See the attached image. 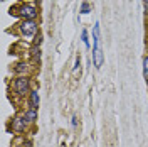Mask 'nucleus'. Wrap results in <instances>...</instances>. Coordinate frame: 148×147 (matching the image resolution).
Returning <instances> with one entry per match:
<instances>
[{"label":"nucleus","instance_id":"8","mask_svg":"<svg viewBox=\"0 0 148 147\" xmlns=\"http://www.w3.org/2000/svg\"><path fill=\"white\" fill-rule=\"evenodd\" d=\"M30 54H32V58H34V61L40 59V46H34L32 51H30Z\"/></svg>","mask_w":148,"mask_h":147},{"label":"nucleus","instance_id":"6","mask_svg":"<svg viewBox=\"0 0 148 147\" xmlns=\"http://www.w3.org/2000/svg\"><path fill=\"white\" fill-rule=\"evenodd\" d=\"M24 119L27 120V122H34V120L37 119V110H34V108L27 110L25 112V115H24Z\"/></svg>","mask_w":148,"mask_h":147},{"label":"nucleus","instance_id":"13","mask_svg":"<svg viewBox=\"0 0 148 147\" xmlns=\"http://www.w3.org/2000/svg\"><path fill=\"white\" fill-rule=\"evenodd\" d=\"M143 7H145V14L148 15V0H143Z\"/></svg>","mask_w":148,"mask_h":147},{"label":"nucleus","instance_id":"1","mask_svg":"<svg viewBox=\"0 0 148 147\" xmlns=\"http://www.w3.org/2000/svg\"><path fill=\"white\" fill-rule=\"evenodd\" d=\"M92 63L94 66L99 69L103 66V61H104V54H103V49H101V34H99V22L94 24L92 27Z\"/></svg>","mask_w":148,"mask_h":147},{"label":"nucleus","instance_id":"9","mask_svg":"<svg viewBox=\"0 0 148 147\" xmlns=\"http://www.w3.org/2000/svg\"><path fill=\"white\" fill-rule=\"evenodd\" d=\"M81 39H83L84 46L89 47V36H88V31H86V29H83V32H81Z\"/></svg>","mask_w":148,"mask_h":147},{"label":"nucleus","instance_id":"3","mask_svg":"<svg viewBox=\"0 0 148 147\" xmlns=\"http://www.w3.org/2000/svg\"><path fill=\"white\" fill-rule=\"evenodd\" d=\"M14 88H15V92H17L18 95H25V93L29 92V78H25V76L17 78V80L14 81Z\"/></svg>","mask_w":148,"mask_h":147},{"label":"nucleus","instance_id":"10","mask_svg":"<svg viewBox=\"0 0 148 147\" xmlns=\"http://www.w3.org/2000/svg\"><path fill=\"white\" fill-rule=\"evenodd\" d=\"M143 76H145V80H148V58L147 56L143 58Z\"/></svg>","mask_w":148,"mask_h":147},{"label":"nucleus","instance_id":"7","mask_svg":"<svg viewBox=\"0 0 148 147\" xmlns=\"http://www.w3.org/2000/svg\"><path fill=\"white\" fill-rule=\"evenodd\" d=\"M25 122H27V120L24 119H15V122H14V125H15V129L18 130V132H22V130H24V127H25Z\"/></svg>","mask_w":148,"mask_h":147},{"label":"nucleus","instance_id":"5","mask_svg":"<svg viewBox=\"0 0 148 147\" xmlns=\"http://www.w3.org/2000/svg\"><path fill=\"white\" fill-rule=\"evenodd\" d=\"M29 100H30V108L37 110V108H39V103H40V98H39V92L32 90V92H30V96H29Z\"/></svg>","mask_w":148,"mask_h":147},{"label":"nucleus","instance_id":"2","mask_svg":"<svg viewBox=\"0 0 148 147\" xmlns=\"http://www.w3.org/2000/svg\"><path fill=\"white\" fill-rule=\"evenodd\" d=\"M20 32L24 36H36L37 34V24L36 20H24L20 24Z\"/></svg>","mask_w":148,"mask_h":147},{"label":"nucleus","instance_id":"4","mask_svg":"<svg viewBox=\"0 0 148 147\" xmlns=\"http://www.w3.org/2000/svg\"><path fill=\"white\" fill-rule=\"evenodd\" d=\"M18 10H20V15L25 20H34L37 17V9L32 7V5H22Z\"/></svg>","mask_w":148,"mask_h":147},{"label":"nucleus","instance_id":"11","mask_svg":"<svg viewBox=\"0 0 148 147\" xmlns=\"http://www.w3.org/2000/svg\"><path fill=\"white\" fill-rule=\"evenodd\" d=\"M91 12V5L88 2H83L81 3V14H89Z\"/></svg>","mask_w":148,"mask_h":147},{"label":"nucleus","instance_id":"12","mask_svg":"<svg viewBox=\"0 0 148 147\" xmlns=\"http://www.w3.org/2000/svg\"><path fill=\"white\" fill-rule=\"evenodd\" d=\"M42 44V34L39 32V34H36V41H34V46H40Z\"/></svg>","mask_w":148,"mask_h":147},{"label":"nucleus","instance_id":"14","mask_svg":"<svg viewBox=\"0 0 148 147\" xmlns=\"http://www.w3.org/2000/svg\"><path fill=\"white\" fill-rule=\"evenodd\" d=\"M71 123H73V127H76V125H77V119H76V117H73V120H71Z\"/></svg>","mask_w":148,"mask_h":147}]
</instances>
